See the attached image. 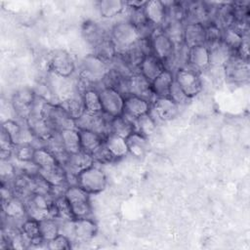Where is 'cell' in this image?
Returning a JSON list of instances; mask_svg holds the SVG:
<instances>
[{
	"label": "cell",
	"mask_w": 250,
	"mask_h": 250,
	"mask_svg": "<svg viewBox=\"0 0 250 250\" xmlns=\"http://www.w3.org/2000/svg\"><path fill=\"white\" fill-rule=\"evenodd\" d=\"M109 70L110 65L94 53L86 55L80 62L78 72L79 83H77V87L84 86V91L94 88L92 87L93 85H97L104 80Z\"/></svg>",
	"instance_id": "obj_1"
},
{
	"label": "cell",
	"mask_w": 250,
	"mask_h": 250,
	"mask_svg": "<svg viewBox=\"0 0 250 250\" xmlns=\"http://www.w3.org/2000/svg\"><path fill=\"white\" fill-rule=\"evenodd\" d=\"M109 37L115 45L118 54L126 52L141 39L137 27L129 20L114 23L109 31Z\"/></svg>",
	"instance_id": "obj_2"
},
{
	"label": "cell",
	"mask_w": 250,
	"mask_h": 250,
	"mask_svg": "<svg viewBox=\"0 0 250 250\" xmlns=\"http://www.w3.org/2000/svg\"><path fill=\"white\" fill-rule=\"evenodd\" d=\"M42 117L55 133L76 128L75 121L59 104L46 102L42 108Z\"/></svg>",
	"instance_id": "obj_3"
},
{
	"label": "cell",
	"mask_w": 250,
	"mask_h": 250,
	"mask_svg": "<svg viewBox=\"0 0 250 250\" xmlns=\"http://www.w3.org/2000/svg\"><path fill=\"white\" fill-rule=\"evenodd\" d=\"M75 185L82 188L89 194H97L104 190L107 179L102 169L93 165L76 176Z\"/></svg>",
	"instance_id": "obj_4"
},
{
	"label": "cell",
	"mask_w": 250,
	"mask_h": 250,
	"mask_svg": "<svg viewBox=\"0 0 250 250\" xmlns=\"http://www.w3.org/2000/svg\"><path fill=\"white\" fill-rule=\"evenodd\" d=\"M64 197L68 201L75 219L87 218L90 216L92 208L90 194L77 185H70L66 188Z\"/></svg>",
	"instance_id": "obj_5"
},
{
	"label": "cell",
	"mask_w": 250,
	"mask_h": 250,
	"mask_svg": "<svg viewBox=\"0 0 250 250\" xmlns=\"http://www.w3.org/2000/svg\"><path fill=\"white\" fill-rule=\"evenodd\" d=\"M47 65L49 72L62 78H70L76 69L74 59L65 50L53 51L49 56Z\"/></svg>",
	"instance_id": "obj_6"
},
{
	"label": "cell",
	"mask_w": 250,
	"mask_h": 250,
	"mask_svg": "<svg viewBox=\"0 0 250 250\" xmlns=\"http://www.w3.org/2000/svg\"><path fill=\"white\" fill-rule=\"evenodd\" d=\"M224 77L232 84H243L250 78L249 61L238 57L235 53L223 66Z\"/></svg>",
	"instance_id": "obj_7"
},
{
	"label": "cell",
	"mask_w": 250,
	"mask_h": 250,
	"mask_svg": "<svg viewBox=\"0 0 250 250\" xmlns=\"http://www.w3.org/2000/svg\"><path fill=\"white\" fill-rule=\"evenodd\" d=\"M99 93L104 113L109 117L120 116L124 113L125 96L122 93L110 87H104Z\"/></svg>",
	"instance_id": "obj_8"
},
{
	"label": "cell",
	"mask_w": 250,
	"mask_h": 250,
	"mask_svg": "<svg viewBox=\"0 0 250 250\" xmlns=\"http://www.w3.org/2000/svg\"><path fill=\"white\" fill-rule=\"evenodd\" d=\"M174 77L177 84L189 99L197 96L202 91L203 84L199 73L188 66L178 68Z\"/></svg>",
	"instance_id": "obj_9"
},
{
	"label": "cell",
	"mask_w": 250,
	"mask_h": 250,
	"mask_svg": "<svg viewBox=\"0 0 250 250\" xmlns=\"http://www.w3.org/2000/svg\"><path fill=\"white\" fill-rule=\"evenodd\" d=\"M53 200L54 199L51 195L33 193L24 200L27 217L39 222L44 219L51 218V206Z\"/></svg>",
	"instance_id": "obj_10"
},
{
	"label": "cell",
	"mask_w": 250,
	"mask_h": 250,
	"mask_svg": "<svg viewBox=\"0 0 250 250\" xmlns=\"http://www.w3.org/2000/svg\"><path fill=\"white\" fill-rule=\"evenodd\" d=\"M110 118L105 113L99 114L84 113L79 119L75 120V125L78 130H89L101 134L104 138L109 134Z\"/></svg>",
	"instance_id": "obj_11"
},
{
	"label": "cell",
	"mask_w": 250,
	"mask_h": 250,
	"mask_svg": "<svg viewBox=\"0 0 250 250\" xmlns=\"http://www.w3.org/2000/svg\"><path fill=\"white\" fill-rule=\"evenodd\" d=\"M150 42L152 54L160 59L164 62V65L172 60L175 54L176 46L172 40L162 31V29L158 31L157 28L155 29L150 37Z\"/></svg>",
	"instance_id": "obj_12"
},
{
	"label": "cell",
	"mask_w": 250,
	"mask_h": 250,
	"mask_svg": "<svg viewBox=\"0 0 250 250\" xmlns=\"http://www.w3.org/2000/svg\"><path fill=\"white\" fill-rule=\"evenodd\" d=\"M36 93L30 88H21L18 90L12 100V105L16 114L25 122L31 113L32 105L35 101Z\"/></svg>",
	"instance_id": "obj_13"
},
{
	"label": "cell",
	"mask_w": 250,
	"mask_h": 250,
	"mask_svg": "<svg viewBox=\"0 0 250 250\" xmlns=\"http://www.w3.org/2000/svg\"><path fill=\"white\" fill-rule=\"evenodd\" d=\"M127 95H133L143 98L150 103L154 100V95L151 89V82L147 80L139 71L134 72L127 79ZM126 95V96H127Z\"/></svg>",
	"instance_id": "obj_14"
},
{
	"label": "cell",
	"mask_w": 250,
	"mask_h": 250,
	"mask_svg": "<svg viewBox=\"0 0 250 250\" xmlns=\"http://www.w3.org/2000/svg\"><path fill=\"white\" fill-rule=\"evenodd\" d=\"M150 109L159 120L170 121L178 116L180 105L169 97H155L151 103Z\"/></svg>",
	"instance_id": "obj_15"
},
{
	"label": "cell",
	"mask_w": 250,
	"mask_h": 250,
	"mask_svg": "<svg viewBox=\"0 0 250 250\" xmlns=\"http://www.w3.org/2000/svg\"><path fill=\"white\" fill-rule=\"evenodd\" d=\"M1 128L11 137L15 145L33 144L35 137L26 125H21L15 120H6L2 123Z\"/></svg>",
	"instance_id": "obj_16"
},
{
	"label": "cell",
	"mask_w": 250,
	"mask_h": 250,
	"mask_svg": "<svg viewBox=\"0 0 250 250\" xmlns=\"http://www.w3.org/2000/svg\"><path fill=\"white\" fill-rule=\"evenodd\" d=\"M187 66L197 73L203 72L210 68L209 50L206 44L194 46L188 49Z\"/></svg>",
	"instance_id": "obj_17"
},
{
	"label": "cell",
	"mask_w": 250,
	"mask_h": 250,
	"mask_svg": "<svg viewBox=\"0 0 250 250\" xmlns=\"http://www.w3.org/2000/svg\"><path fill=\"white\" fill-rule=\"evenodd\" d=\"M95 165L94 158L91 154L85 151H79L74 154H69L66 162L62 165L67 173V176H72L76 179V176L87 168Z\"/></svg>",
	"instance_id": "obj_18"
},
{
	"label": "cell",
	"mask_w": 250,
	"mask_h": 250,
	"mask_svg": "<svg viewBox=\"0 0 250 250\" xmlns=\"http://www.w3.org/2000/svg\"><path fill=\"white\" fill-rule=\"evenodd\" d=\"M209 50L210 68H223L229 58L235 53L222 40L207 44Z\"/></svg>",
	"instance_id": "obj_19"
},
{
	"label": "cell",
	"mask_w": 250,
	"mask_h": 250,
	"mask_svg": "<svg viewBox=\"0 0 250 250\" xmlns=\"http://www.w3.org/2000/svg\"><path fill=\"white\" fill-rule=\"evenodd\" d=\"M33 178L34 176H30L23 172H21L19 175H16V177L13 179L12 186H11L14 196L23 201L26 200L29 196H31L34 193Z\"/></svg>",
	"instance_id": "obj_20"
},
{
	"label": "cell",
	"mask_w": 250,
	"mask_h": 250,
	"mask_svg": "<svg viewBox=\"0 0 250 250\" xmlns=\"http://www.w3.org/2000/svg\"><path fill=\"white\" fill-rule=\"evenodd\" d=\"M81 33L84 40L91 46L93 49L99 45L103 40L109 36L104 27L94 21H86L82 23Z\"/></svg>",
	"instance_id": "obj_21"
},
{
	"label": "cell",
	"mask_w": 250,
	"mask_h": 250,
	"mask_svg": "<svg viewBox=\"0 0 250 250\" xmlns=\"http://www.w3.org/2000/svg\"><path fill=\"white\" fill-rule=\"evenodd\" d=\"M151 108V103L133 95L125 96L124 103V114L136 119L146 113H148Z\"/></svg>",
	"instance_id": "obj_22"
},
{
	"label": "cell",
	"mask_w": 250,
	"mask_h": 250,
	"mask_svg": "<svg viewBox=\"0 0 250 250\" xmlns=\"http://www.w3.org/2000/svg\"><path fill=\"white\" fill-rule=\"evenodd\" d=\"M97 230V224L93 220L89 219V217L75 219L72 221V232L75 238L79 241L85 242L91 240L96 235Z\"/></svg>",
	"instance_id": "obj_23"
},
{
	"label": "cell",
	"mask_w": 250,
	"mask_h": 250,
	"mask_svg": "<svg viewBox=\"0 0 250 250\" xmlns=\"http://www.w3.org/2000/svg\"><path fill=\"white\" fill-rule=\"evenodd\" d=\"M145 15L147 21L155 27L162 25L166 21V5L160 0L146 1L144 7Z\"/></svg>",
	"instance_id": "obj_24"
},
{
	"label": "cell",
	"mask_w": 250,
	"mask_h": 250,
	"mask_svg": "<svg viewBox=\"0 0 250 250\" xmlns=\"http://www.w3.org/2000/svg\"><path fill=\"white\" fill-rule=\"evenodd\" d=\"M184 44L188 48L205 44V27L198 22L185 23Z\"/></svg>",
	"instance_id": "obj_25"
},
{
	"label": "cell",
	"mask_w": 250,
	"mask_h": 250,
	"mask_svg": "<svg viewBox=\"0 0 250 250\" xmlns=\"http://www.w3.org/2000/svg\"><path fill=\"white\" fill-rule=\"evenodd\" d=\"M166 68L164 62L153 54H150L143 60L138 71L143 74L147 80L152 82Z\"/></svg>",
	"instance_id": "obj_26"
},
{
	"label": "cell",
	"mask_w": 250,
	"mask_h": 250,
	"mask_svg": "<svg viewBox=\"0 0 250 250\" xmlns=\"http://www.w3.org/2000/svg\"><path fill=\"white\" fill-rule=\"evenodd\" d=\"M25 123L34 135V137L42 142L47 141L50 137H52L55 134V132L44 120L42 115L30 114L26 119Z\"/></svg>",
	"instance_id": "obj_27"
},
{
	"label": "cell",
	"mask_w": 250,
	"mask_h": 250,
	"mask_svg": "<svg viewBox=\"0 0 250 250\" xmlns=\"http://www.w3.org/2000/svg\"><path fill=\"white\" fill-rule=\"evenodd\" d=\"M135 119L122 114L120 116L111 117L109 122V133L120 136L124 139L135 132Z\"/></svg>",
	"instance_id": "obj_28"
},
{
	"label": "cell",
	"mask_w": 250,
	"mask_h": 250,
	"mask_svg": "<svg viewBox=\"0 0 250 250\" xmlns=\"http://www.w3.org/2000/svg\"><path fill=\"white\" fill-rule=\"evenodd\" d=\"M61 106L67 112V114L75 121L79 119L85 113L84 103L82 99V94L76 92L69 97L59 103Z\"/></svg>",
	"instance_id": "obj_29"
},
{
	"label": "cell",
	"mask_w": 250,
	"mask_h": 250,
	"mask_svg": "<svg viewBox=\"0 0 250 250\" xmlns=\"http://www.w3.org/2000/svg\"><path fill=\"white\" fill-rule=\"evenodd\" d=\"M81 150L89 154L97 151L104 143V137L89 130H79Z\"/></svg>",
	"instance_id": "obj_30"
},
{
	"label": "cell",
	"mask_w": 250,
	"mask_h": 250,
	"mask_svg": "<svg viewBox=\"0 0 250 250\" xmlns=\"http://www.w3.org/2000/svg\"><path fill=\"white\" fill-rule=\"evenodd\" d=\"M38 175L47 181L52 187L68 185L67 173L64 167L60 163L48 169H39Z\"/></svg>",
	"instance_id": "obj_31"
},
{
	"label": "cell",
	"mask_w": 250,
	"mask_h": 250,
	"mask_svg": "<svg viewBox=\"0 0 250 250\" xmlns=\"http://www.w3.org/2000/svg\"><path fill=\"white\" fill-rule=\"evenodd\" d=\"M175 80L172 71L165 69L152 82L151 89L154 97H169L170 89Z\"/></svg>",
	"instance_id": "obj_32"
},
{
	"label": "cell",
	"mask_w": 250,
	"mask_h": 250,
	"mask_svg": "<svg viewBox=\"0 0 250 250\" xmlns=\"http://www.w3.org/2000/svg\"><path fill=\"white\" fill-rule=\"evenodd\" d=\"M126 142H127L129 153H131L133 156L137 158H141L145 156V154L148 150L149 144H148L147 137L138 132H134L129 137H127Z\"/></svg>",
	"instance_id": "obj_33"
},
{
	"label": "cell",
	"mask_w": 250,
	"mask_h": 250,
	"mask_svg": "<svg viewBox=\"0 0 250 250\" xmlns=\"http://www.w3.org/2000/svg\"><path fill=\"white\" fill-rule=\"evenodd\" d=\"M3 213L9 220H21L26 215L24 201L13 196L12 198L2 202Z\"/></svg>",
	"instance_id": "obj_34"
},
{
	"label": "cell",
	"mask_w": 250,
	"mask_h": 250,
	"mask_svg": "<svg viewBox=\"0 0 250 250\" xmlns=\"http://www.w3.org/2000/svg\"><path fill=\"white\" fill-rule=\"evenodd\" d=\"M104 146L116 158V160L125 157L129 153L126 139L115 134L109 133L104 138Z\"/></svg>",
	"instance_id": "obj_35"
},
{
	"label": "cell",
	"mask_w": 250,
	"mask_h": 250,
	"mask_svg": "<svg viewBox=\"0 0 250 250\" xmlns=\"http://www.w3.org/2000/svg\"><path fill=\"white\" fill-rule=\"evenodd\" d=\"M126 8V2L121 0H102L98 2L99 13L104 19L115 18Z\"/></svg>",
	"instance_id": "obj_36"
},
{
	"label": "cell",
	"mask_w": 250,
	"mask_h": 250,
	"mask_svg": "<svg viewBox=\"0 0 250 250\" xmlns=\"http://www.w3.org/2000/svg\"><path fill=\"white\" fill-rule=\"evenodd\" d=\"M62 145L68 154H74L81 151L80 134L77 128L66 129L60 132Z\"/></svg>",
	"instance_id": "obj_37"
},
{
	"label": "cell",
	"mask_w": 250,
	"mask_h": 250,
	"mask_svg": "<svg viewBox=\"0 0 250 250\" xmlns=\"http://www.w3.org/2000/svg\"><path fill=\"white\" fill-rule=\"evenodd\" d=\"M44 147H46L62 165H63L66 162L69 156V154L66 152L62 145L60 133H55L52 137L45 141Z\"/></svg>",
	"instance_id": "obj_38"
},
{
	"label": "cell",
	"mask_w": 250,
	"mask_h": 250,
	"mask_svg": "<svg viewBox=\"0 0 250 250\" xmlns=\"http://www.w3.org/2000/svg\"><path fill=\"white\" fill-rule=\"evenodd\" d=\"M82 99H83L86 113L99 114L103 112L100 93L97 89L95 88L87 89L86 91L83 92Z\"/></svg>",
	"instance_id": "obj_39"
},
{
	"label": "cell",
	"mask_w": 250,
	"mask_h": 250,
	"mask_svg": "<svg viewBox=\"0 0 250 250\" xmlns=\"http://www.w3.org/2000/svg\"><path fill=\"white\" fill-rule=\"evenodd\" d=\"M97 57H99L101 60L108 63L109 65L114 61L116 56L118 55L115 45L113 44L110 37H106L104 40H103L99 45H97L94 48L93 52Z\"/></svg>",
	"instance_id": "obj_40"
},
{
	"label": "cell",
	"mask_w": 250,
	"mask_h": 250,
	"mask_svg": "<svg viewBox=\"0 0 250 250\" xmlns=\"http://www.w3.org/2000/svg\"><path fill=\"white\" fill-rule=\"evenodd\" d=\"M184 27L185 23L182 21H167L162 28V31L172 40L175 46H180L184 43Z\"/></svg>",
	"instance_id": "obj_41"
},
{
	"label": "cell",
	"mask_w": 250,
	"mask_h": 250,
	"mask_svg": "<svg viewBox=\"0 0 250 250\" xmlns=\"http://www.w3.org/2000/svg\"><path fill=\"white\" fill-rule=\"evenodd\" d=\"M32 161L39 169H48L60 163L46 147L36 148Z\"/></svg>",
	"instance_id": "obj_42"
},
{
	"label": "cell",
	"mask_w": 250,
	"mask_h": 250,
	"mask_svg": "<svg viewBox=\"0 0 250 250\" xmlns=\"http://www.w3.org/2000/svg\"><path fill=\"white\" fill-rule=\"evenodd\" d=\"M135 132H138L146 137L151 136L156 129V122L154 117L148 113H146L135 119Z\"/></svg>",
	"instance_id": "obj_43"
},
{
	"label": "cell",
	"mask_w": 250,
	"mask_h": 250,
	"mask_svg": "<svg viewBox=\"0 0 250 250\" xmlns=\"http://www.w3.org/2000/svg\"><path fill=\"white\" fill-rule=\"evenodd\" d=\"M245 35H247V34H245ZM245 35L242 34L241 32H239L233 26H229V27H226V28L222 29L221 40L227 46H229L233 52H235L237 50V48L239 47V45L241 44L242 39Z\"/></svg>",
	"instance_id": "obj_44"
},
{
	"label": "cell",
	"mask_w": 250,
	"mask_h": 250,
	"mask_svg": "<svg viewBox=\"0 0 250 250\" xmlns=\"http://www.w3.org/2000/svg\"><path fill=\"white\" fill-rule=\"evenodd\" d=\"M20 228H21V230L23 236L27 240L28 244L30 243L31 240L41 236L40 224H39V221H37V220L27 217V219H25L21 222Z\"/></svg>",
	"instance_id": "obj_45"
},
{
	"label": "cell",
	"mask_w": 250,
	"mask_h": 250,
	"mask_svg": "<svg viewBox=\"0 0 250 250\" xmlns=\"http://www.w3.org/2000/svg\"><path fill=\"white\" fill-rule=\"evenodd\" d=\"M40 224V233L43 239L47 242L55 238L60 233L59 222L55 219L47 218L39 222Z\"/></svg>",
	"instance_id": "obj_46"
},
{
	"label": "cell",
	"mask_w": 250,
	"mask_h": 250,
	"mask_svg": "<svg viewBox=\"0 0 250 250\" xmlns=\"http://www.w3.org/2000/svg\"><path fill=\"white\" fill-rule=\"evenodd\" d=\"M35 147L31 144H20L16 145L13 152V156L16 157L17 160L20 162L25 163V162H32Z\"/></svg>",
	"instance_id": "obj_47"
},
{
	"label": "cell",
	"mask_w": 250,
	"mask_h": 250,
	"mask_svg": "<svg viewBox=\"0 0 250 250\" xmlns=\"http://www.w3.org/2000/svg\"><path fill=\"white\" fill-rule=\"evenodd\" d=\"M205 27V44H210L221 40L222 29L213 21H208L204 24Z\"/></svg>",
	"instance_id": "obj_48"
},
{
	"label": "cell",
	"mask_w": 250,
	"mask_h": 250,
	"mask_svg": "<svg viewBox=\"0 0 250 250\" xmlns=\"http://www.w3.org/2000/svg\"><path fill=\"white\" fill-rule=\"evenodd\" d=\"M47 248L50 250H68L71 248V241L66 235L59 233L55 238L47 241Z\"/></svg>",
	"instance_id": "obj_49"
},
{
	"label": "cell",
	"mask_w": 250,
	"mask_h": 250,
	"mask_svg": "<svg viewBox=\"0 0 250 250\" xmlns=\"http://www.w3.org/2000/svg\"><path fill=\"white\" fill-rule=\"evenodd\" d=\"M169 98L172 99L178 105H186L191 100L184 93V91L180 88V86L177 84V82L175 80L171 86Z\"/></svg>",
	"instance_id": "obj_50"
},
{
	"label": "cell",
	"mask_w": 250,
	"mask_h": 250,
	"mask_svg": "<svg viewBox=\"0 0 250 250\" xmlns=\"http://www.w3.org/2000/svg\"><path fill=\"white\" fill-rule=\"evenodd\" d=\"M95 163H100V164H109L114 161H116V158L111 154V152L107 149V147L104 145L92 154Z\"/></svg>",
	"instance_id": "obj_51"
},
{
	"label": "cell",
	"mask_w": 250,
	"mask_h": 250,
	"mask_svg": "<svg viewBox=\"0 0 250 250\" xmlns=\"http://www.w3.org/2000/svg\"><path fill=\"white\" fill-rule=\"evenodd\" d=\"M1 177L2 182L16 177V167L9 160H1Z\"/></svg>",
	"instance_id": "obj_52"
},
{
	"label": "cell",
	"mask_w": 250,
	"mask_h": 250,
	"mask_svg": "<svg viewBox=\"0 0 250 250\" xmlns=\"http://www.w3.org/2000/svg\"><path fill=\"white\" fill-rule=\"evenodd\" d=\"M15 144L13 143L11 137L1 128V137H0V150L1 151H10L14 152Z\"/></svg>",
	"instance_id": "obj_53"
},
{
	"label": "cell",
	"mask_w": 250,
	"mask_h": 250,
	"mask_svg": "<svg viewBox=\"0 0 250 250\" xmlns=\"http://www.w3.org/2000/svg\"><path fill=\"white\" fill-rule=\"evenodd\" d=\"M235 54L238 57L249 61V34H247L243 37L241 44L235 51Z\"/></svg>",
	"instance_id": "obj_54"
},
{
	"label": "cell",
	"mask_w": 250,
	"mask_h": 250,
	"mask_svg": "<svg viewBox=\"0 0 250 250\" xmlns=\"http://www.w3.org/2000/svg\"><path fill=\"white\" fill-rule=\"evenodd\" d=\"M126 7L129 10H136V9H142L145 7L146 1H140V0H133V1H125Z\"/></svg>",
	"instance_id": "obj_55"
}]
</instances>
